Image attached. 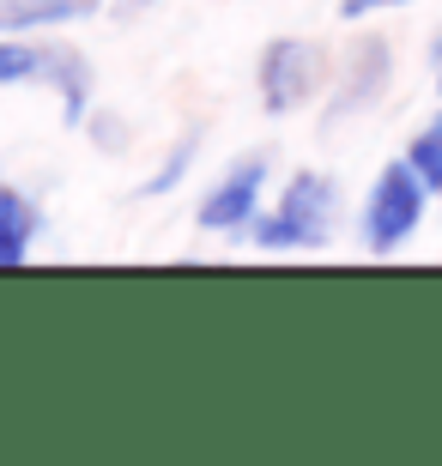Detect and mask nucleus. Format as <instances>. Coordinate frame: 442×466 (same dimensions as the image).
Segmentation results:
<instances>
[{
	"instance_id": "9b49d317",
	"label": "nucleus",
	"mask_w": 442,
	"mask_h": 466,
	"mask_svg": "<svg viewBox=\"0 0 442 466\" xmlns=\"http://www.w3.org/2000/svg\"><path fill=\"white\" fill-rule=\"evenodd\" d=\"M388 6H412V0H340L345 18H370V13H388Z\"/></svg>"
},
{
	"instance_id": "f03ea898",
	"label": "nucleus",
	"mask_w": 442,
	"mask_h": 466,
	"mask_svg": "<svg viewBox=\"0 0 442 466\" xmlns=\"http://www.w3.org/2000/svg\"><path fill=\"white\" fill-rule=\"evenodd\" d=\"M425 200H430V188L406 157L382 164L370 200H364V248H370V255H394L412 230L425 225Z\"/></svg>"
},
{
	"instance_id": "6e6552de",
	"label": "nucleus",
	"mask_w": 442,
	"mask_h": 466,
	"mask_svg": "<svg viewBox=\"0 0 442 466\" xmlns=\"http://www.w3.org/2000/svg\"><path fill=\"white\" fill-rule=\"evenodd\" d=\"M49 67H55V49L0 43V86H31V79H43V86H49Z\"/></svg>"
},
{
	"instance_id": "9d476101",
	"label": "nucleus",
	"mask_w": 442,
	"mask_h": 466,
	"mask_svg": "<svg viewBox=\"0 0 442 466\" xmlns=\"http://www.w3.org/2000/svg\"><path fill=\"white\" fill-rule=\"evenodd\" d=\"M194 152H200V134L188 127V134H182V139H176V146H170V157L158 164V176H152V182H146V194H170L176 182H182V176H188V164H194Z\"/></svg>"
},
{
	"instance_id": "0eeeda50",
	"label": "nucleus",
	"mask_w": 442,
	"mask_h": 466,
	"mask_svg": "<svg viewBox=\"0 0 442 466\" xmlns=\"http://www.w3.org/2000/svg\"><path fill=\"white\" fill-rule=\"evenodd\" d=\"M36 207L25 200L18 188H0V267H25V255H31L36 242Z\"/></svg>"
},
{
	"instance_id": "20e7f679",
	"label": "nucleus",
	"mask_w": 442,
	"mask_h": 466,
	"mask_svg": "<svg viewBox=\"0 0 442 466\" xmlns=\"http://www.w3.org/2000/svg\"><path fill=\"white\" fill-rule=\"evenodd\" d=\"M261 188H267V157H261V152L237 157V164H231V170H224L219 182L200 194V207H194V225L212 230V237L255 225V218H261Z\"/></svg>"
},
{
	"instance_id": "f8f14e48",
	"label": "nucleus",
	"mask_w": 442,
	"mask_h": 466,
	"mask_svg": "<svg viewBox=\"0 0 442 466\" xmlns=\"http://www.w3.org/2000/svg\"><path fill=\"white\" fill-rule=\"evenodd\" d=\"M437 97H442V43H437Z\"/></svg>"
},
{
	"instance_id": "ddd939ff",
	"label": "nucleus",
	"mask_w": 442,
	"mask_h": 466,
	"mask_svg": "<svg viewBox=\"0 0 442 466\" xmlns=\"http://www.w3.org/2000/svg\"><path fill=\"white\" fill-rule=\"evenodd\" d=\"M139 6H146V0H139Z\"/></svg>"
},
{
	"instance_id": "39448f33",
	"label": "nucleus",
	"mask_w": 442,
	"mask_h": 466,
	"mask_svg": "<svg viewBox=\"0 0 442 466\" xmlns=\"http://www.w3.org/2000/svg\"><path fill=\"white\" fill-rule=\"evenodd\" d=\"M388 67H394L388 43L382 36H357L352 61H345V79H340V97H334V116H352V109L375 104L382 86H388Z\"/></svg>"
},
{
	"instance_id": "423d86ee",
	"label": "nucleus",
	"mask_w": 442,
	"mask_h": 466,
	"mask_svg": "<svg viewBox=\"0 0 442 466\" xmlns=\"http://www.w3.org/2000/svg\"><path fill=\"white\" fill-rule=\"evenodd\" d=\"M98 13V0H0V31H55Z\"/></svg>"
},
{
	"instance_id": "f257e3e1",
	"label": "nucleus",
	"mask_w": 442,
	"mask_h": 466,
	"mask_svg": "<svg viewBox=\"0 0 442 466\" xmlns=\"http://www.w3.org/2000/svg\"><path fill=\"white\" fill-rule=\"evenodd\" d=\"M340 225V188L322 170H297L279 194V207L267 218H255L261 248H322Z\"/></svg>"
},
{
	"instance_id": "1a4fd4ad",
	"label": "nucleus",
	"mask_w": 442,
	"mask_h": 466,
	"mask_svg": "<svg viewBox=\"0 0 442 466\" xmlns=\"http://www.w3.org/2000/svg\"><path fill=\"white\" fill-rule=\"evenodd\" d=\"M406 164L425 176V188H430V194H442V116L430 121V127H418V134H412Z\"/></svg>"
},
{
	"instance_id": "7ed1b4c3",
	"label": "nucleus",
	"mask_w": 442,
	"mask_h": 466,
	"mask_svg": "<svg viewBox=\"0 0 442 466\" xmlns=\"http://www.w3.org/2000/svg\"><path fill=\"white\" fill-rule=\"evenodd\" d=\"M255 86H261V109H267V116L303 109L309 97H322V86H327V49L322 43H303V36H272L267 49H261Z\"/></svg>"
}]
</instances>
